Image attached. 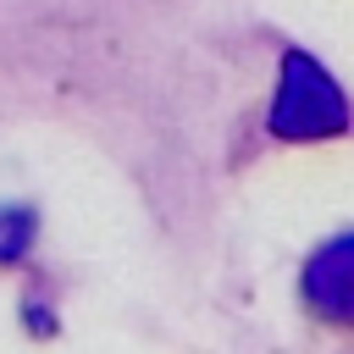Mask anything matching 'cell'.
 I'll use <instances>...</instances> for the list:
<instances>
[{
  "mask_svg": "<svg viewBox=\"0 0 354 354\" xmlns=\"http://www.w3.org/2000/svg\"><path fill=\"white\" fill-rule=\"evenodd\" d=\"M343 127H348V100L337 88V77L315 55L288 50L282 72H277V94H271V133L310 144V138H332Z\"/></svg>",
  "mask_w": 354,
  "mask_h": 354,
  "instance_id": "1",
  "label": "cell"
},
{
  "mask_svg": "<svg viewBox=\"0 0 354 354\" xmlns=\"http://www.w3.org/2000/svg\"><path fill=\"white\" fill-rule=\"evenodd\" d=\"M304 304L326 321H354V232L304 266Z\"/></svg>",
  "mask_w": 354,
  "mask_h": 354,
  "instance_id": "2",
  "label": "cell"
},
{
  "mask_svg": "<svg viewBox=\"0 0 354 354\" xmlns=\"http://www.w3.org/2000/svg\"><path fill=\"white\" fill-rule=\"evenodd\" d=\"M33 243V210H17V205H0V266L22 260Z\"/></svg>",
  "mask_w": 354,
  "mask_h": 354,
  "instance_id": "3",
  "label": "cell"
}]
</instances>
